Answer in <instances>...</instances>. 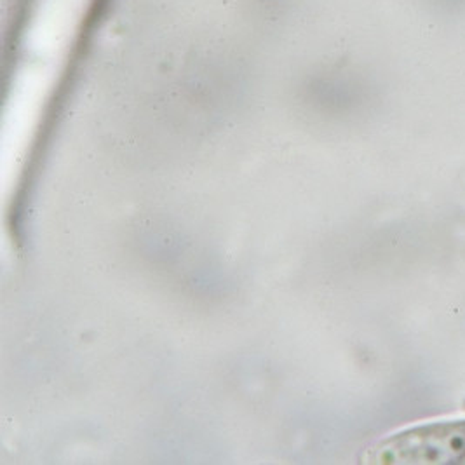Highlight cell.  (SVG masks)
Segmentation results:
<instances>
[{"instance_id":"cell-1","label":"cell","mask_w":465,"mask_h":465,"mask_svg":"<svg viewBox=\"0 0 465 465\" xmlns=\"http://www.w3.org/2000/svg\"><path fill=\"white\" fill-rule=\"evenodd\" d=\"M465 459V422L440 423L402 432L381 444L379 464H450Z\"/></svg>"}]
</instances>
